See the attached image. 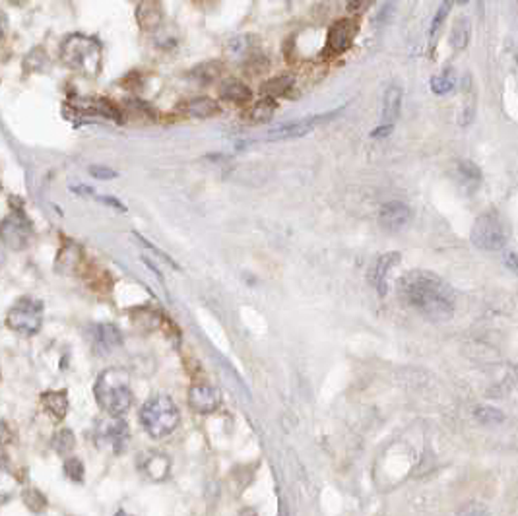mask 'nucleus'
Returning <instances> with one entry per match:
<instances>
[{"mask_svg": "<svg viewBox=\"0 0 518 516\" xmlns=\"http://www.w3.org/2000/svg\"><path fill=\"white\" fill-rule=\"evenodd\" d=\"M402 301L429 321H448L456 311V293L443 278L427 270H412L398 282Z\"/></svg>", "mask_w": 518, "mask_h": 516, "instance_id": "f257e3e1", "label": "nucleus"}, {"mask_svg": "<svg viewBox=\"0 0 518 516\" xmlns=\"http://www.w3.org/2000/svg\"><path fill=\"white\" fill-rule=\"evenodd\" d=\"M94 396L97 406L101 407L105 414L113 415V417L126 414V410L132 404L128 373L121 367L105 369L95 381Z\"/></svg>", "mask_w": 518, "mask_h": 516, "instance_id": "f03ea898", "label": "nucleus"}, {"mask_svg": "<svg viewBox=\"0 0 518 516\" xmlns=\"http://www.w3.org/2000/svg\"><path fill=\"white\" fill-rule=\"evenodd\" d=\"M101 45L99 41L84 35L72 33L64 39L61 47V59L72 70L84 74L87 78H95L101 72Z\"/></svg>", "mask_w": 518, "mask_h": 516, "instance_id": "7ed1b4c3", "label": "nucleus"}, {"mask_svg": "<svg viewBox=\"0 0 518 516\" xmlns=\"http://www.w3.org/2000/svg\"><path fill=\"white\" fill-rule=\"evenodd\" d=\"M140 422L149 437L164 438L179 427L181 414H179V407L175 406V402L169 396L157 394V396H152L142 406Z\"/></svg>", "mask_w": 518, "mask_h": 516, "instance_id": "20e7f679", "label": "nucleus"}, {"mask_svg": "<svg viewBox=\"0 0 518 516\" xmlns=\"http://www.w3.org/2000/svg\"><path fill=\"white\" fill-rule=\"evenodd\" d=\"M470 239L481 250H502L509 233L497 211H483L471 227Z\"/></svg>", "mask_w": 518, "mask_h": 516, "instance_id": "39448f33", "label": "nucleus"}, {"mask_svg": "<svg viewBox=\"0 0 518 516\" xmlns=\"http://www.w3.org/2000/svg\"><path fill=\"white\" fill-rule=\"evenodd\" d=\"M8 328L24 336H33L43 324V303L33 297H20L6 314Z\"/></svg>", "mask_w": 518, "mask_h": 516, "instance_id": "423d86ee", "label": "nucleus"}, {"mask_svg": "<svg viewBox=\"0 0 518 516\" xmlns=\"http://www.w3.org/2000/svg\"><path fill=\"white\" fill-rule=\"evenodd\" d=\"M342 109H334L330 113H322V115H313V117L299 118V121H290V123H283V125L276 126L268 133V140H293V138H303L309 133H313L314 128L322 123H328L334 117H338V113Z\"/></svg>", "mask_w": 518, "mask_h": 516, "instance_id": "0eeeda50", "label": "nucleus"}, {"mask_svg": "<svg viewBox=\"0 0 518 516\" xmlns=\"http://www.w3.org/2000/svg\"><path fill=\"white\" fill-rule=\"evenodd\" d=\"M359 25L355 20L344 18V20H338L336 24L330 25L328 35H326V47H324V55L334 56L344 53L352 47L355 35H357Z\"/></svg>", "mask_w": 518, "mask_h": 516, "instance_id": "6e6552de", "label": "nucleus"}, {"mask_svg": "<svg viewBox=\"0 0 518 516\" xmlns=\"http://www.w3.org/2000/svg\"><path fill=\"white\" fill-rule=\"evenodd\" d=\"M32 223L22 211L10 214L8 218L4 219V223H2V237H4V242L8 245L10 249H24L25 245L30 242V239H32Z\"/></svg>", "mask_w": 518, "mask_h": 516, "instance_id": "1a4fd4ad", "label": "nucleus"}, {"mask_svg": "<svg viewBox=\"0 0 518 516\" xmlns=\"http://www.w3.org/2000/svg\"><path fill=\"white\" fill-rule=\"evenodd\" d=\"M412 221V208L402 200H390L383 204L378 211V223L386 231H402Z\"/></svg>", "mask_w": 518, "mask_h": 516, "instance_id": "9d476101", "label": "nucleus"}, {"mask_svg": "<svg viewBox=\"0 0 518 516\" xmlns=\"http://www.w3.org/2000/svg\"><path fill=\"white\" fill-rule=\"evenodd\" d=\"M97 438L109 446L113 453H121L128 443V425L123 419H107L97 427Z\"/></svg>", "mask_w": 518, "mask_h": 516, "instance_id": "9b49d317", "label": "nucleus"}, {"mask_svg": "<svg viewBox=\"0 0 518 516\" xmlns=\"http://www.w3.org/2000/svg\"><path fill=\"white\" fill-rule=\"evenodd\" d=\"M164 4L161 0H140L136 6V22L144 32H156L164 24Z\"/></svg>", "mask_w": 518, "mask_h": 516, "instance_id": "f8f14e48", "label": "nucleus"}, {"mask_svg": "<svg viewBox=\"0 0 518 516\" xmlns=\"http://www.w3.org/2000/svg\"><path fill=\"white\" fill-rule=\"evenodd\" d=\"M189 404L198 414H212L220 406V392L208 384H195L189 392Z\"/></svg>", "mask_w": 518, "mask_h": 516, "instance_id": "ddd939ff", "label": "nucleus"}, {"mask_svg": "<svg viewBox=\"0 0 518 516\" xmlns=\"http://www.w3.org/2000/svg\"><path fill=\"white\" fill-rule=\"evenodd\" d=\"M400 262V254L398 252H386V254H381L377 258V262L371 268V283L373 288L378 291L381 297L386 295V283H388V274L396 264Z\"/></svg>", "mask_w": 518, "mask_h": 516, "instance_id": "4468645a", "label": "nucleus"}, {"mask_svg": "<svg viewBox=\"0 0 518 516\" xmlns=\"http://www.w3.org/2000/svg\"><path fill=\"white\" fill-rule=\"evenodd\" d=\"M92 338H94L95 348L103 353L113 352L123 344V334L113 324H95L92 328Z\"/></svg>", "mask_w": 518, "mask_h": 516, "instance_id": "2eb2a0df", "label": "nucleus"}, {"mask_svg": "<svg viewBox=\"0 0 518 516\" xmlns=\"http://www.w3.org/2000/svg\"><path fill=\"white\" fill-rule=\"evenodd\" d=\"M402 111V87L400 86H388L383 97V111H381V125H390L398 121Z\"/></svg>", "mask_w": 518, "mask_h": 516, "instance_id": "dca6fc26", "label": "nucleus"}, {"mask_svg": "<svg viewBox=\"0 0 518 516\" xmlns=\"http://www.w3.org/2000/svg\"><path fill=\"white\" fill-rule=\"evenodd\" d=\"M220 95L229 103H237V105H245V103L251 102L252 92L251 87L243 84L241 80L228 78L221 82Z\"/></svg>", "mask_w": 518, "mask_h": 516, "instance_id": "f3484780", "label": "nucleus"}, {"mask_svg": "<svg viewBox=\"0 0 518 516\" xmlns=\"http://www.w3.org/2000/svg\"><path fill=\"white\" fill-rule=\"evenodd\" d=\"M276 113V99L274 97H264L252 105L251 109L245 113V118L251 123V125H262L268 123L270 118L274 117Z\"/></svg>", "mask_w": 518, "mask_h": 516, "instance_id": "a211bd4d", "label": "nucleus"}, {"mask_svg": "<svg viewBox=\"0 0 518 516\" xmlns=\"http://www.w3.org/2000/svg\"><path fill=\"white\" fill-rule=\"evenodd\" d=\"M187 113L195 118H210L220 113V105L212 97H195L187 103Z\"/></svg>", "mask_w": 518, "mask_h": 516, "instance_id": "6ab92c4d", "label": "nucleus"}, {"mask_svg": "<svg viewBox=\"0 0 518 516\" xmlns=\"http://www.w3.org/2000/svg\"><path fill=\"white\" fill-rule=\"evenodd\" d=\"M221 74V63L218 61H206V63L197 64L189 72V78L198 82V84H210Z\"/></svg>", "mask_w": 518, "mask_h": 516, "instance_id": "aec40b11", "label": "nucleus"}, {"mask_svg": "<svg viewBox=\"0 0 518 516\" xmlns=\"http://www.w3.org/2000/svg\"><path fill=\"white\" fill-rule=\"evenodd\" d=\"M43 402H45V410L51 412V414L55 415L56 419H64V415L68 412V398H66V392L64 391H53V392H47V394H43L41 396Z\"/></svg>", "mask_w": 518, "mask_h": 516, "instance_id": "412c9836", "label": "nucleus"}, {"mask_svg": "<svg viewBox=\"0 0 518 516\" xmlns=\"http://www.w3.org/2000/svg\"><path fill=\"white\" fill-rule=\"evenodd\" d=\"M293 84H295V78L291 74H282V76H274V78L266 80L260 86V90L266 97H276V95H283L285 92H290Z\"/></svg>", "mask_w": 518, "mask_h": 516, "instance_id": "4be33fe9", "label": "nucleus"}, {"mask_svg": "<svg viewBox=\"0 0 518 516\" xmlns=\"http://www.w3.org/2000/svg\"><path fill=\"white\" fill-rule=\"evenodd\" d=\"M474 113H476V90H474V82H471V74H466L464 78V107H462V125H470L474 121Z\"/></svg>", "mask_w": 518, "mask_h": 516, "instance_id": "5701e85b", "label": "nucleus"}, {"mask_svg": "<svg viewBox=\"0 0 518 516\" xmlns=\"http://www.w3.org/2000/svg\"><path fill=\"white\" fill-rule=\"evenodd\" d=\"M450 45L456 51H462L468 47V41H470V22L466 18H458L452 25V32H450Z\"/></svg>", "mask_w": 518, "mask_h": 516, "instance_id": "b1692460", "label": "nucleus"}, {"mask_svg": "<svg viewBox=\"0 0 518 516\" xmlns=\"http://www.w3.org/2000/svg\"><path fill=\"white\" fill-rule=\"evenodd\" d=\"M456 86V72L455 68H445L439 74H435L431 78V90L433 94L447 95L450 94Z\"/></svg>", "mask_w": 518, "mask_h": 516, "instance_id": "393cba45", "label": "nucleus"}, {"mask_svg": "<svg viewBox=\"0 0 518 516\" xmlns=\"http://www.w3.org/2000/svg\"><path fill=\"white\" fill-rule=\"evenodd\" d=\"M169 468H171L169 458L164 456V454H154V456H149L148 460H146V464H144V469H146V474H148L152 479H164V477H167Z\"/></svg>", "mask_w": 518, "mask_h": 516, "instance_id": "a878e982", "label": "nucleus"}, {"mask_svg": "<svg viewBox=\"0 0 518 516\" xmlns=\"http://www.w3.org/2000/svg\"><path fill=\"white\" fill-rule=\"evenodd\" d=\"M456 171H458V177H460V183H462L464 187H471L476 188L481 183V171H479V167L474 161H460L458 167H456Z\"/></svg>", "mask_w": 518, "mask_h": 516, "instance_id": "bb28decb", "label": "nucleus"}, {"mask_svg": "<svg viewBox=\"0 0 518 516\" xmlns=\"http://www.w3.org/2000/svg\"><path fill=\"white\" fill-rule=\"evenodd\" d=\"M474 417L483 425H499L505 422V414L493 406H478L474 410Z\"/></svg>", "mask_w": 518, "mask_h": 516, "instance_id": "cd10ccee", "label": "nucleus"}, {"mask_svg": "<svg viewBox=\"0 0 518 516\" xmlns=\"http://www.w3.org/2000/svg\"><path fill=\"white\" fill-rule=\"evenodd\" d=\"M452 4H455V0H443V2H440L439 10L435 12V18H433L431 22V37H435V35L439 33V30L443 27V24H445V20H447L448 14H450V10H452Z\"/></svg>", "mask_w": 518, "mask_h": 516, "instance_id": "c85d7f7f", "label": "nucleus"}, {"mask_svg": "<svg viewBox=\"0 0 518 516\" xmlns=\"http://www.w3.org/2000/svg\"><path fill=\"white\" fill-rule=\"evenodd\" d=\"M249 47H251V37H249V35H237V37H233V39L228 43L229 55L233 56L243 55V53L249 51Z\"/></svg>", "mask_w": 518, "mask_h": 516, "instance_id": "c756f323", "label": "nucleus"}, {"mask_svg": "<svg viewBox=\"0 0 518 516\" xmlns=\"http://www.w3.org/2000/svg\"><path fill=\"white\" fill-rule=\"evenodd\" d=\"M64 469H66V476L70 477L72 481H82V479H84V464H82L78 458L66 460Z\"/></svg>", "mask_w": 518, "mask_h": 516, "instance_id": "7c9ffc66", "label": "nucleus"}, {"mask_svg": "<svg viewBox=\"0 0 518 516\" xmlns=\"http://www.w3.org/2000/svg\"><path fill=\"white\" fill-rule=\"evenodd\" d=\"M55 446L58 453H68L72 446H74V435H72L70 431H61L55 438Z\"/></svg>", "mask_w": 518, "mask_h": 516, "instance_id": "2f4dec72", "label": "nucleus"}, {"mask_svg": "<svg viewBox=\"0 0 518 516\" xmlns=\"http://www.w3.org/2000/svg\"><path fill=\"white\" fill-rule=\"evenodd\" d=\"M90 175H92L94 179H99V180L117 179V171H115V169H111V167H107V165H92V167H90Z\"/></svg>", "mask_w": 518, "mask_h": 516, "instance_id": "473e14b6", "label": "nucleus"}, {"mask_svg": "<svg viewBox=\"0 0 518 516\" xmlns=\"http://www.w3.org/2000/svg\"><path fill=\"white\" fill-rule=\"evenodd\" d=\"M456 516H489V510H487L486 505H481V503H468V505H464V507L458 510V515Z\"/></svg>", "mask_w": 518, "mask_h": 516, "instance_id": "72a5a7b5", "label": "nucleus"}, {"mask_svg": "<svg viewBox=\"0 0 518 516\" xmlns=\"http://www.w3.org/2000/svg\"><path fill=\"white\" fill-rule=\"evenodd\" d=\"M502 260H505V266L509 268L510 272L518 274V254L512 250H505L502 252Z\"/></svg>", "mask_w": 518, "mask_h": 516, "instance_id": "f704fd0d", "label": "nucleus"}, {"mask_svg": "<svg viewBox=\"0 0 518 516\" xmlns=\"http://www.w3.org/2000/svg\"><path fill=\"white\" fill-rule=\"evenodd\" d=\"M373 0H350L347 2V10L352 12V14H359L363 10L369 8V4Z\"/></svg>", "mask_w": 518, "mask_h": 516, "instance_id": "c9c22d12", "label": "nucleus"}, {"mask_svg": "<svg viewBox=\"0 0 518 516\" xmlns=\"http://www.w3.org/2000/svg\"><path fill=\"white\" fill-rule=\"evenodd\" d=\"M393 130H394V126L381 125V126H377L375 130H371V138H375V140H383V138H388Z\"/></svg>", "mask_w": 518, "mask_h": 516, "instance_id": "e433bc0d", "label": "nucleus"}, {"mask_svg": "<svg viewBox=\"0 0 518 516\" xmlns=\"http://www.w3.org/2000/svg\"><path fill=\"white\" fill-rule=\"evenodd\" d=\"M97 200L103 204H107V206H113L115 210L118 211H126V206L118 198H115V196H97Z\"/></svg>", "mask_w": 518, "mask_h": 516, "instance_id": "4c0bfd02", "label": "nucleus"}, {"mask_svg": "<svg viewBox=\"0 0 518 516\" xmlns=\"http://www.w3.org/2000/svg\"><path fill=\"white\" fill-rule=\"evenodd\" d=\"M70 190L80 196H95V188L90 187V185H78V187H76V185H72Z\"/></svg>", "mask_w": 518, "mask_h": 516, "instance_id": "58836bf2", "label": "nucleus"}, {"mask_svg": "<svg viewBox=\"0 0 518 516\" xmlns=\"http://www.w3.org/2000/svg\"><path fill=\"white\" fill-rule=\"evenodd\" d=\"M115 516H130V515H128V512H125V510H118Z\"/></svg>", "mask_w": 518, "mask_h": 516, "instance_id": "ea45409f", "label": "nucleus"}, {"mask_svg": "<svg viewBox=\"0 0 518 516\" xmlns=\"http://www.w3.org/2000/svg\"><path fill=\"white\" fill-rule=\"evenodd\" d=\"M455 2H456V4H466L468 0H455Z\"/></svg>", "mask_w": 518, "mask_h": 516, "instance_id": "a19ab883", "label": "nucleus"}]
</instances>
